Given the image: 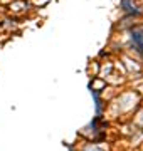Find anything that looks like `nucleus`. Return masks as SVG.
<instances>
[{
  "label": "nucleus",
  "mask_w": 143,
  "mask_h": 151,
  "mask_svg": "<svg viewBox=\"0 0 143 151\" xmlns=\"http://www.w3.org/2000/svg\"><path fill=\"white\" fill-rule=\"evenodd\" d=\"M131 39H133V44H135L136 50H143V30H135Z\"/></svg>",
  "instance_id": "nucleus-1"
}]
</instances>
